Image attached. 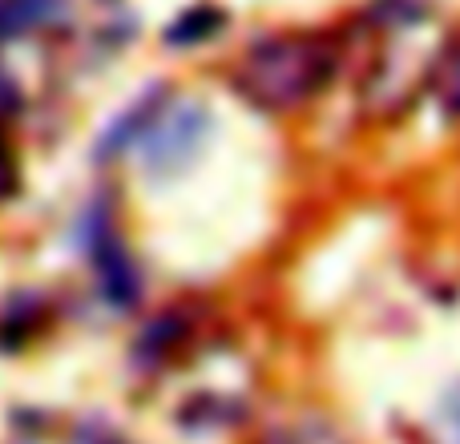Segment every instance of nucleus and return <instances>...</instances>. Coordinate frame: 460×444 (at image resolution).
I'll list each match as a JSON object with an SVG mask.
<instances>
[{
	"label": "nucleus",
	"instance_id": "11",
	"mask_svg": "<svg viewBox=\"0 0 460 444\" xmlns=\"http://www.w3.org/2000/svg\"><path fill=\"white\" fill-rule=\"evenodd\" d=\"M440 429H445L448 444H460V388L445 400V408H440Z\"/></svg>",
	"mask_w": 460,
	"mask_h": 444
},
{
	"label": "nucleus",
	"instance_id": "4",
	"mask_svg": "<svg viewBox=\"0 0 460 444\" xmlns=\"http://www.w3.org/2000/svg\"><path fill=\"white\" fill-rule=\"evenodd\" d=\"M89 254H93L97 283H102L105 299L113 307H134L137 295H142V279H137V267L129 259V251L121 246V238L110 226H97L93 238H89Z\"/></svg>",
	"mask_w": 460,
	"mask_h": 444
},
{
	"label": "nucleus",
	"instance_id": "2",
	"mask_svg": "<svg viewBox=\"0 0 460 444\" xmlns=\"http://www.w3.org/2000/svg\"><path fill=\"white\" fill-rule=\"evenodd\" d=\"M335 53L315 37H267L254 40L234 69V85L259 110H299L319 89L332 85Z\"/></svg>",
	"mask_w": 460,
	"mask_h": 444
},
{
	"label": "nucleus",
	"instance_id": "5",
	"mask_svg": "<svg viewBox=\"0 0 460 444\" xmlns=\"http://www.w3.org/2000/svg\"><path fill=\"white\" fill-rule=\"evenodd\" d=\"M166 89H150V93L142 97L137 105H129V113L121 121H113V129L97 142V158H113V154H121V150H134L137 146V138L146 134V126L154 121V113L166 105Z\"/></svg>",
	"mask_w": 460,
	"mask_h": 444
},
{
	"label": "nucleus",
	"instance_id": "9",
	"mask_svg": "<svg viewBox=\"0 0 460 444\" xmlns=\"http://www.w3.org/2000/svg\"><path fill=\"white\" fill-rule=\"evenodd\" d=\"M218 24H223V16H218L215 8H190V13H186L178 24H170L166 40H170V45H178V49L199 45V40H207L210 32L218 29Z\"/></svg>",
	"mask_w": 460,
	"mask_h": 444
},
{
	"label": "nucleus",
	"instance_id": "7",
	"mask_svg": "<svg viewBox=\"0 0 460 444\" xmlns=\"http://www.w3.org/2000/svg\"><path fill=\"white\" fill-rule=\"evenodd\" d=\"M182 335H186V327H182V319L178 315L154 319V324L142 332V340H137V356L150 360V364H162L166 351H174L178 343H182Z\"/></svg>",
	"mask_w": 460,
	"mask_h": 444
},
{
	"label": "nucleus",
	"instance_id": "6",
	"mask_svg": "<svg viewBox=\"0 0 460 444\" xmlns=\"http://www.w3.org/2000/svg\"><path fill=\"white\" fill-rule=\"evenodd\" d=\"M65 13V0H0V40L45 29Z\"/></svg>",
	"mask_w": 460,
	"mask_h": 444
},
{
	"label": "nucleus",
	"instance_id": "14",
	"mask_svg": "<svg viewBox=\"0 0 460 444\" xmlns=\"http://www.w3.org/2000/svg\"><path fill=\"white\" fill-rule=\"evenodd\" d=\"M0 170H4V166H0Z\"/></svg>",
	"mask_w": 460,
	"mask_h": 444
},
{
	"label": "nucleus",
	"instance_id": "3",
	"mask_svg": "<svg viewBox=\"0 0 460 444\" xmlns=\"http://www.w3.org/2000/svg\"><path fill=\"white\" fill-rule=\"evenodd\" d=\"M210 129V113L199 102H182V97H166L154 121L146 126V134L137 138V158L146 162V170L154 174H174L199 154L202 138Z\"/></svg>",
	"mask_w": 460,
	"mask_h": 444
},
{
	"label": "nucleus",
	"instance_id": "10",
	"mask_svg": "<svg viewBox=\"0 0 460 444\" xmlns=\"http://www.w3.org/2000/svg\"><path fill=\"white\" fill-rule=\"evenodd\" d=\"M262 444H348V440L323 421H303L291 424V429H275Z\"/></svg>",
	"mask_w": 460,
	"mask_h": 444
},
{
	"label": "nucleus",
	"instance_id": "1",
	"mask_svg": "<svg viewBox=\"0 0 460 444\" xmlns=\"http://www.w3.org/2000/svg\"><path fill=\"white\" fill-rule=\"evenodd\" d=\"M367 24L384 32L364 77V102L376 113H400L416 102L429 81H437L448 37L432 21L424 0H376Z\"/></svg>",
	"mask_w": 460,
	"mask_h": 444
},
{
	"label": "nucleus",
	"instance_id": "8",
	"mask_svg": "<svg viewBox=\"0 0 460 444\" xmlns=\"http://www.w3.org/2000/svg\"><path fill=\"white\" fill-rule=\"evenodd\" d=\"M437 97H440V105H445L448 113H460V32L453 40H448V49H445V57H440V69H437Z\"/></svg>",
	"mask_w": 460,
	"mask_h": 444
},
{
	"label": "nucleus",
	"instance_id": "13",
	"mask_svg": "<svg viewBox=\"0 0 460 444\" xmlns=\"http://www.w3.org/2000/svg\"><path fill=\"white\" fill-rule=\"evenodd\" d=\"M77 444H126L118 432H110L105 424H93V429H81L77 432Z\"/></svg>",
	"mask_w": 460,
	"mask_h": 444
},
{
	"label": "nucleus",
	"instance_id": "12",
	"mask_svg": "<svg viewBox=\"0 0 460 444\" xmlns=\"http://www.w3.org/2000/svg\"><path fill=\"white\" fill-rule=\"evenodd\" d=\"M16 110H21V89H16V81L8 77L4 69H0V121L13 118Z\"/></svg>",
	"mask_w": 460,
	"mask_h": 444
}]
</instances>
